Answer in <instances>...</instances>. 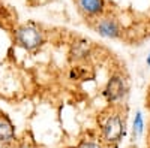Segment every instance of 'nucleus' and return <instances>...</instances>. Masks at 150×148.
I'll return each mask as SVG.
<instances>
[{
    "mask_svg": "<svg viewBox=\"0 0 150 148\" xmlns=\"http://www.w3.org/2000/svg\"><path fill=\"white\" fill-rule=\"evenodd\" d=\"M15 42L21 48L27 49V51H33V49H36L39 45H42L44 34L38 27L30 26V24H26V26H21V27L17 29V32H15Z\"/></svg>",
    "mask_w": 150,
    "mask_h": 148,
    "instance_id": "obj_1",
    "label": "nucleus"
},
{
    "mask_svg": "<svg viewBox=\"0 0 150 148\" xmlns=\"http://www.w3.org/2000/svg\"><path fill=\"white\" fill-rule=\"evenodd\" d=\"M104 138L108 142H117L120 141L122 135L125 132V124L120 118V115H110L102 127Z\"/></svg>",
    "mask_w": 150,
    "mask_h": 148,
    "instance_id": "obj_2",
    "label": "nucleus"
},
{
    "mask_svg": "<svg viewBox=\"0 0 150 148\" xmlns=\"http://www.w3.org/2000/svg\"><path fill=\"white\" fill-rule=\"evenodd\" d=\"M96 32L104 36V38H108V39H116L119 38L120 34V27L116 20H111V18H104L98 22L96 26Z\"/></svg>",
    "mask_w": 150,
    "mask_h": 148,
    "instance_id": "obj_3",
    "label": "nucleus"
},
{
    "mask_svg": "<svg viewBox=\"0 0 150 148\" xmlns=\"http://www.w3.org/2000/svg\"><path fill=\"white\" fill-rule=\"evenodd\" d=\"M77 3L80 11L89 17L101 15L105 8V0H77Z\"/></svg>",
    "mask_w": 150,
    "mask_h": 148,
    "instance_id": "obj_4",
    "label": "nucleus"
},
{
    "mask_svg": "<svg viewBox=\"0 0 150 148\" xmlns=\"http://www.w3.org/2000/svg\"><path fill=\"white\" fill-rule=\"evenodd\" d=\"M125 93V85H123V81L120 78H112L108 84V87H107V91L105 94L108 96L110 100H116V99L122 97Z\"/></svg>",
    "mask_w": 150,
    "mask_h": 148,
    "instance_id": "obj_5",
    "label": "nucleus"
},
{
    "mask_svg": "<svg viewBox=\"0 0 150 148\" xmlns=\"http://www.w3.org/2000/svg\"><path fill=\"white\" fill-rule=\"evenodd\" d=\"M15 138V130L14 126L6 120V118H0V141L9 142Z\"/></svg>",
    "mask_w": 150,
    "mask_h": 148,
    "instance_id": "obj_6",
    "label": "nucleus"
},
{
    "mask_svg": "<svg viewBox=\"0 0 150 148\" xmlns=\"http://www.w3.org/2000/svg\"><path fill=\"white\" fill-rule=\"evenodd\" d=\"M141 130H143V117H141V114H137L135 123H134V133L138 135Z\"/></svg>",
    "mask_w": 150,
    "mask_h": 148,
    "instance_id": "obj_7",
    "label": "nucleus"
},
{
    "mask_svg": "<svg viewBox=\"0 0 150 148\" xmlns=\"http://www.w3.org/2000/svg\"><path fill=\"white\" fill-rule=\"evenodd\" d=\"M78 148H102V147L96 142H92V141H84L78 145Z\"/></svg>",
    "mask_w": 150,
    "mask_h": 148,
    "instance_id": "obj_8",
    "label": "nucleus"
},
{
    "mask_svg": "<svg viewBox=\"0 0 150 148\" xmlns=\"http://www.w3.org/2000/svg\"><path fill=\"white\" fill-rule=\"evenodd\" d=\"M147 65H150V55L147 57Z\"/></svg>",
    "mask_w": 150,
    "mask_h": 148,
    "instance_id": "obj_9",
    "label": "nucleus"
}]
</instances>
